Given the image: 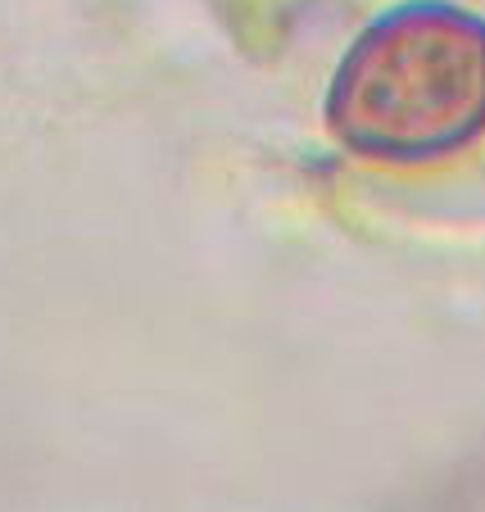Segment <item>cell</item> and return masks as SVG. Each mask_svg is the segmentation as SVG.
<instances>
[{"label":"cell","mask_w":485,"mask_h":512,"mask_svg":"<svg viewBox=\"0 0 485 512\" xmlns=\"http://www.w3.org/2000/svg\"><path fill=\"white\" fill-rule=\"evenodd\" d=\"M327 123L363 159L427 164L485 132V19L449 5H404L345 55Z\"/></svg>","instance_id":"cell-1"}]
</instances>
